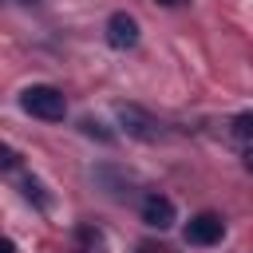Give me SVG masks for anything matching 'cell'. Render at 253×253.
I'll use <instances>...</instances> for the list:
<instances>
[{"mask_svg": "<svg viewBox=\"0 0 253 253\" xmlns=\"http://www.w3.org/2000/svg\"><path fill=\"white\" fill-rule=\"evenodd\" d=\"M20 107H24L28 115L43 119V123H59V119L67 115V99H63V91L51 87V83H32V87H24V91H20Z\"/></svg>", "mask_w": 253, "mask_h": 253, "instance_id": "1", "label": "cell"}, {"mask_svg": "<svg viewBox=\"0 0 253 253\" xmlns=\"http://www.w3.org/2000/svg\"><path fill=\"white\" fill-rule=\"evenodd\" d=\"M119 123H123V130L130 134V138H142V142H158L162 138V126L142 111V107H119Z\"/></svg>", "mask_w": 253, "mask_h": 253, "instance_id": "2", "label": "cell"}, {"mask_svg": "<svg viewBox=\"0 0 253 253\" xmlns=\"http://www.w3.org/2000/svg\"><path fill=\"white\" fill-rule=\"evenodd\" d=\"M225 237V221L217 217V213H198V217H190V225H186V241L190 245H213V241H221Z\"/></svg>", "mask_w": 253, "mask_h": 253, "instance_id": "3", "label": "cell"}, {"mask_svg": "<svg viewBox=\"0 0 253 253\" xmlns=\"http://www.w3.org/2000/svg\"><path fill=\"white\" fill-rule=\"evenodd\" d=\"M107 43H111V47H119V51L134 47V43H138V24H134V16L115 12V16L107 20Z\"/></svg>", "mask_w": 253, "mask_h": 253, "instance_id": "4", "label": "cell"}, {"mask_svg": "<svg viewBox=\"0 0 253 253\" xmlns=\"http://www.w3.org/2000/svg\"><path fill=\"white\" fill-rule=\"evenodd\" d=\"M142 221H146L150 229H170V225H174V202H170L166 194H150V198L142 202Z\"/></svg>", "mask_w": 253, "mask_h": 253, "instance_id": "5", "label": "cell"}, {"mask_svg": "<svg viewBox=\"0 0 253 253\" xmlns=\"http://www.w3.org/2000/svg\"><path fill=\"white\" fill-rule=\"evenodd\" d=\"M233 134L237 138H253V111H245V115L233 119Z\"/></svg>", "mask_w": 253, "mask_h": 253, "instance_id": "6", "label": "cell"}, {"mask_svg": "<svg viewBox=\"0 0 253 253\" xmlns=\"http://www.w3.org/2000/svg\"><path fill=\"white\" fill-rule=\"evenodd\" d=\"M83 134H91V138H99V142H111V138H115V134L103 130V123H95V119H83Z\"/></svg>", "mask_w": 253, "mask_h": 253, "instance_id": "7", "label": "cell"}, {"mask_svg": "<svg viewBox=\"0 0 253 253\" xmlns=\"http://www.w3.org/2000/svg\"><path fill=\"white\" fill-rule=\"evenodd\" d=\"M24 194H28V198H36L40 206H47V198H43V186H40L36 178H28V182H24Z\"/></svg>", "mask_w": 253, "mask_h": 253, "instance_id": "8", "label": "cell"}, {"mask_svg": "<svg viewBox=\"0 0 253 253\" xmlns=\"http://www.w3.org/2000/svg\"><path fill=\"white\" fill-rule=\"evenodd\" d=\"M134 253H162V245H138Z\"/></svg>", "mask_w": 253, "mask_h": 253, "instance_id": "9", "label": "cell"}, {"mask_svg": "<svg viewBox=\"0 0 253 253\" xmlns=\"http://www.w3.org/2000/svg\"><path fill=\"white\" fill-rule=\"evenodd\" d=\"M245 170H249V174H253V146H249V150H245Z\"/></svg>", "mask_w": 253, "mask_h": 253, "instance_id": "10", "label": "cell"}, {"mask_svg": "<svg viewBox=\"0 0 253 253\" xmlns=\"http://www.w3.org/2000/svg\"><path fill=\"white\" fill-rule=\"evenodd\" d=\"M158 4H182V0H158Z\"/></svg>", "mask_w": 253, "mask_h": 253, "instance_id": "11", "label": "cell"}]
</instances>
